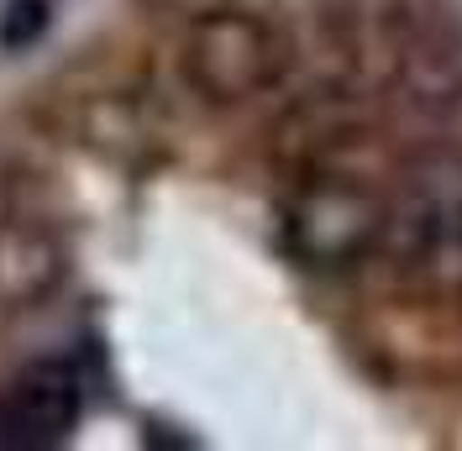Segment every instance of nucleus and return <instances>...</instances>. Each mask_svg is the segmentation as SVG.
I'll use <instances>...</instances> for the list:
<instances>
[{"label": "nucleus", "mask_w": 462, "mask_h": 451, "mask_svg": "<svg viewBox=\"0 0 462 451\" xmlns=\"http://www.w3.org/2000/svg\"><path fill=\"white\" fill-rule=\"evenodd\" d=\"M85 415L79 373L63 357L27 363L0 394V441L11 446H58Z\"/></svg>", "instance_id": "f257e3e1"}, {"label": "nucleus", "mask_w": 462, "mask_h": 451, "mask_svg": "<svg viewBox=\"0 0 462 451\" xmlns=\"http://www.w3.org/2000/svg\"><path fill=\"white\" fill-rule=\"evenodd\" d=\"M189 63L216 95H247L273 74V42L253 22H210L195 37Z\"/></svg>", "instance_id": "f03ea898"}, {"label": "nucleus", "mask_w": 462, "mask_h": 451, "mask_svg": "<svg viewBox=\"0 0 462 451\" xmlns=\"http://www.w3.org/2000/svg\"><path fill=\"white\" fill-rule=\"evenodd\" d=\"M48 27V0H11L0 11V48H32Z\"/></svg>", "instance_id": "7ed1b4c3"}]
</instances>
